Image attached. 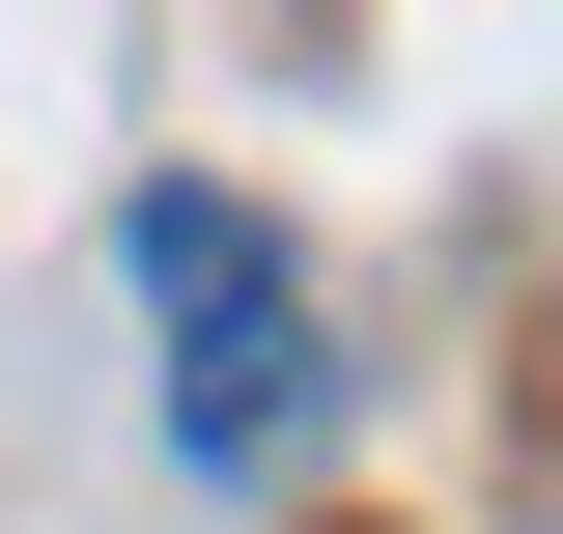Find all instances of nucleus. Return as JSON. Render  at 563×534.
<instances>
[{
	"label": "nucleus",
	"instance_id": "nucleus-1",
	"mask_svg": "<svg viewBox=\"0 0 563 534\" xmlns=\"http://www.w3.org/2000/svg\"><path fill=\"white\" fill-rule=\"evenodd\" d=\"M113 281L169 310V450H198V478H282L310 422H339L310 281H282V225H254V198H198V169H169V198H113Z\"/></svg>",
	"mask_w": 563,
	"mask_h": 534
}]
</instances>
